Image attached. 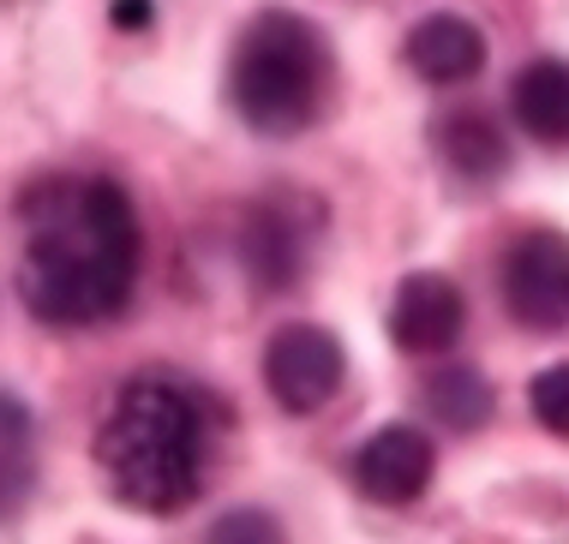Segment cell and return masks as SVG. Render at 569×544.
Instances as JSON below:
<instances>
[{
    "label": "cell",
    "mask_w": 569,
    "mask_h": 544,
    "mask_svg": "<svg viewBox=\"0 0 569 544\" xmlns=\"http://www.w3.org/2000/svg\"><path fill=\"white\" fill-rule=\"evenodd\" d=\"M325 204L312 192H295V185H276L252 210L240 215V270L258 293H295L318 263V245H325Z\"/></svg>",
    "instance_id": "obj_4"
},
{
    "label": "cell",
    "mask_w": 569,
    "mask_h": 544,
    "mask_svg": "<svg viewBox=\"0 0 569 544\" xmlns=\"http://www.w3.org/2000/svg\"><path fill=\"white\" fill-rule=\"evenodd\" d=\"M528 401H533V419H540V431L563 437V431H569V365H546L540 377H533Z\"/></svg>",
    "instance_id": "obj_14"
},
{
    "label": "cell",
    "mask_w": 569,
    "mask_h": 544,
    "mask_svg": "<svg viewBox=\"0 0 569 544\" xmlns=\"http://www.w3.org/2000/svg\"><path fill=\"white\" fill-rule=\"evenodd\" d=\"M510 108H516V127L528 138H540L546 150H563L569 138V72L558 54L533 60V67H521L516 90H510Z\"/></svg>",
    "instance_id": "obj_11"
},
{
    "label": "cell",
    "mask_w": 569,
    "mask_h": 544,
    "mask_svg": "<svg viewBox=\"0 0 569 544\" xmlns=\"http://www.w3.org/2000/svg\"><path fill=\"white\" fill-rule=\"evenodd\" d=\"M503 305L533 335L563 330V318H569V240L558 228H533L503 252Z\"/></svg>",
    "instance_id": "obj_6"
},
{
    "label": "cell",
    "mask_w": 569,
    "mask_h": 544,
    "mask_svg": "<svg viewBox=\"0 0 569 544\" xmlns=\"http://www.w3.org/2000/svg\"><path fill=\"white\" fill-rule=\"evenodd\" d=\"M438 473V449L420 425H383L353 449V485L378 508H408L420 503Z\"/></svg>",
    "instance_id": "obj_7"
},
{
    "label": "cell",
    "mask_w": 569,
    "mask_h": 544,
    "mask_svg": "<svg viewBox=\"0 0 569 544\" xmlns=\"http://www.w3.org/2000/svg\"><path fill=\"white\" fill-rule=\"evenodd\" d=\"M461 330H468V300H461V288L450 275H438V270L402 275V288L390 300L396 347L413 353V360H443V353H456Z\"/></svg>",
    "instance_id": "obj_8"
},
{
    "label": "cell",
    "mask_w": 569,
    "mask_h": 544,
    "mask_svg": "<svg viewBox=\"0 0 569 544\" xmlns=\"http://www.w3.org/2000/svg\"><path fill=\"white\" fill-rule=\"evenodd\" d=\"M210 538H282V521L258 515V508H240V515L210 521Z\"/></svg>",
    "instance_id": "obj_15"
},
{
    "label": "cell",
    "mask_w": 569,
    "mask_h": 544,
    "mask_svg": "<svg viewBox=\"0 0 569 544\" xmlns=\"http://www.w3.org/2000/svg\"><path fill=\"white\" fill-rule=\"evenodd\" d=\"M348 383V353L325 323H282L264 341V389L282 413H325Z\"/></svg>",
    "instance_id": "obj_5"
},
{
    "label": "cell",
    "mask_w": 569,
    "mask_h": 544,
    "mask_svg": "<svg viewBox=\"0 0 569 544\" xmlns=\"http://www.w3.org/2000/svg\"><path fill=\"white\" fill-rule=\"evenodd\" d=\"M342 67L325 24L295 7H264L228 49V108L258 138H306L330 120Z\"/></svg>",
    "instance_id": "obj_3"
},
{
    "label": "cell",
    "mask_w": 569,
    "mask_h": 544,
    "mask_svg": "<svg viewBox=\"0 0 569 544\" xmlns=\"http://www.w3.org/2000/svg\"><path fill=\"white\" fill-rule=\"evenodd\" d=\"M222 413L187 377H132L97 425V473L138 515H180L204 496Z\"/></svg>",
    "instance_id": "obj_2"
},
{
    "label": "cell",
    "mask_w": 569,
    "mask_h": 544,
    "mask_svg": "<svg viewBox=\"0 0 569 544\" xmlns=\"http://www.w3.org/2000/svg\"><path fill=\"white\" fill-rule=\"evenodd\" d=\"M402 60L413 67V78H426V84H468V78H480V67H486V37H480V24L461 19V12H426V19L408 30Z\"/></svg>",
    "instance_id": "obj_10"
},
{
    "label": "cell",
    "mask_w": 569,
    "mask_h": 544,
    "mask_svg": "<svg viewBox=\"0 0 569 544\" xmlns=\"http://www.w3.org/2000/svg\"><path fill=\"white\" fill-rule=\"evenodd\" d=\"M30 485H37V425L24 401L0 389V521L19 515Z\"/></svg>",
    "instance_id": "obj_13"
},
{
    "label": "cell",
    "mask_w": 569,
    "mask_h": 544,
    "mask_svg": "<svg viewBox=\"0 0 569 544\" xmlns=\"http://www.w3.org/2000/svg\"><path fill=\"white\" fill-rule=\"evenodd\" d=\"M432 155H438L443 174L473 185V192H486V185H498L503 174H510V138H503V127L486 114V108L438 114L432 120Z\"/></svg>",
    "instance_id": "obj_9"
},
{
    "label": "cell",
    "mask_w": 569,
    "mask_h": 544,
    "mask_svg": "<svg viewBox=\"0 0 569 544\" xmlns=\"http://www.w3.org/2000/svg\"><path fill=\"white\" fill-rule=\"evenodd\" d=\"M450 360V353H443ZM420 401H426V413L438 419V425H450V431H480L486 419H491V383H486V371L480 365H438L432 377L420 383Z\"/></svg>",
    "instance_id": "obj_12"
},
{
    "label": "cell",
    "mask_w": 569,
    "mask_h": 544,
    "mask_svg": "<svg viewBox=\"0 0 569 544\" xmlns=\"http://www.w3.org/2000/svg\"><path fill=\"white\" fill-rule=\"evenodd\" d=\"M109 19H114V30H150L157 24V0H114Z\"/></svg>",
    "instance_id": "obj_16"
},
{
    "label": "cell",
    "mask_w": 569,
    "mask_h": 544,
    "mask_svg": "<svg viewBox=\"0 0 569 544\" xmlns=\"http://www.w3.org/2000/svg\"><path fill=\"white\" fill-rule=\"evenodd\" d=\"M144 275V222L114 174L54 168L19 192V300L42 330H102Z\"/></svg>",
    "instance_id": "obj_1"
}]
</instances>
